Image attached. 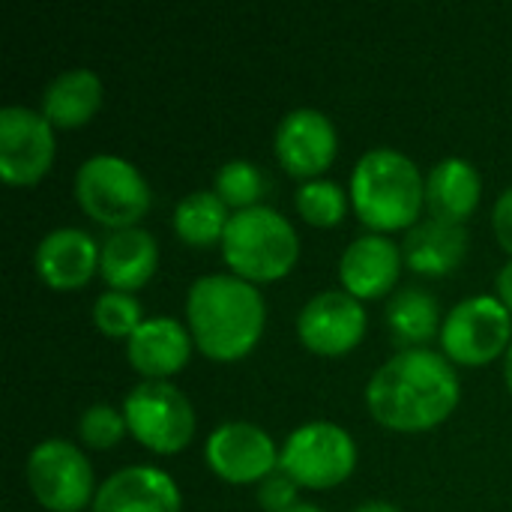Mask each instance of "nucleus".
Returning <instances> with one entry per match:
<instances>
[{
	"instance_id": "obj_1",
	"label": "nucleus",
	"mask_w": 512,
	"mask_h": 512,
	"mask_svg": "<svg viewBox=\"0 0 512 512\" xmlns=\"http://www.w3.org/2000/svg\"><path fill=\"white\" fill-rule=\"evenodd\" d=\"M462 387L453 363L429 348L399 351L378 366L366 387L372 417L396 432H423L438 426L459 405Z\"/></svg>"
},
{
	"instance_id": "obj_2",
	"label": "nucleus",
	"mask_w": 512,
	"mask_h": 512,
	"mask_svg": "<svg viewBox=\"0 0 512 512\" xmlns=\"http://www.w3.org/2000/svg\"><path fill=\"white\" fill-rule=\"evenodd\" d=\"M186 321L195 345L207 357L231 363L258 345L267 324V306L252 282L234 273H210L192 282L186 294Z\"/></svg>"
},
{
	"instance_id": "obj_3",
	"label": "nucleus",
	"mask_w": 512,
	"mask_h": 512,
	"mask_svg": "<svg viewBox=\"0 0 512 512\" xmlns=\"http://www.w3.org/2000/svg\"><path fill=\"white\" fill-rule=\"evenodd\" d=\"M351 201L369 228L399 231L417 222L426 201V183L414 159L393 147H375L354 165Z\"/></svg>"
},
{
	"instance_id": "obj_4",
	"label": "nucleus",
	"mask_w": 512,
	"mask_h": 512,
	"mask_svg": "<svg viewBox=\"0 0 512 512\" xmlns=\"http://www.w3.org/2000/svg\"><path fill=\"white\" fill-rule=\"evenodd\" d=\"M222 255L234 276L246 282H273L291 273L300 255V240L279 210L258 204L231 213L222 237Z\"/></svg>"
},
{
	"instance_id": "obj_5",
	"label": "nucleus",
	"mask_w": 512,
	"mask_h": 512,
	"mask_svg": "<svg viewBox=\"0 0 512 512\" xmlns=\"http://www.w3.org/2000/svg\"><path fill=\"white\" fill-rule=\"evenodd\" d=\"M75 198L84 213L111 228H135V222L150 210V186L144 174L123 156L96 153L75 171Z\"/></svg>"
},
{
	"instance_id": "obj_6",
	"label": "nucleus",
	"mask_w": 512,
	"mask_h": 512,
	"mask_svg": "<svg viewBox=\"0 0 512 512\" xmlns=\"http://www.w3.org/2000/svg\"><path fill=\"white\" fill-rule=\"evenodd\" d=\"M357 465V444L348 429L312 420L288 435L279 450V468L306 489H330L351 477Z\"/></svg>"
},
{
	"instance_id": "obj_7",
	"label": "nucleus",
	"mask_w": 512,
	"mask_h": 512,
	"mask_svg": "<svg viewBox=\"0 0 512 512\" xmlns=\"http://www.w3.org/2000/svg\"><path fill=\"white\" fill-rule=\"evenodd\" d=\"M123 417L138 444L156 453H180L195 435L192 402L168 381H141L123 399Z\"/></svg>"
},
{
	"instance_id": "obj_8",
	"label": "nucleus",
	"mask_w": 512,
	"mask_h": 512,
	"mask_svg": "<svg viewBox=\"0 0 512 512\" xmlns=\"http://www.w3.org/2000/svg\"><path fill=\"white\" fill-rule=\"evenodd\" d=\"M510 309L489 294L468 297L450 309L441 327V345L450 360L462 366H483L512 345Z\"/></svg>"
},
{
	"instance_id": "obj_9",
	"label": "nucleus",
	"mask_w": 512,
	"mask_h": 512,
	"mask_svg": "<svg viewBox=\"0 0 512 512\" xmlns=\"http://www.w3.org/2000/svg\"><path fill=\"white\" fill-rule=\"evenodd\" d=\"M24 471L36 501L45 510L78 512L93 501V468L87 456L63 438L36 444Z\"/></svg>"
},
{
	"instance_id": "obj_10",
	"label": "nucleus",
	"mask_w": 512,
	"mask_h": 512,
	"mask_svg": "<svg viewBox=\"0 0 512 512\" xmlns=\"http://www.w3.org/2000/svg\"><path fill=\"white\" fill-rule=\"evenodd\" d=\"M54 162V126L42 111L6 105L0 111V174L27 186L48 174Z\"/></svg>"
},
{
	"instance_id": "obj_11",
	"label": "nucleus",
	"mask_w": 512,
	"mask_h": 512,
	"mask_svg": "<svg viewBox=\"0 0 512 512\" xmlns=\"http://www.w3.org/2000/svg\"><path fill=\"white\" fill-rule=\"evenodd\" d=\"M204 456L210 471L225 483H261L279 468V450L273 438L261 426L243 420H231L213 429Z\"/></svg>"
},
{
	"instance_id": "obj_12",
	"label": "nucleus",
	"mask_w": 512,
	"mask_h": 512,
	"mask_svg": "<svg viewBox=\"0 0 512 512\" xmlns=\"http://www.w3.org/2000/svg\"><path fill=\"white\" fill-rule=\"evenodd\" d=\"M366 333V309L348 291H321L297 315L300 342L324 357H336L360 345Z\"/></svg>"
},
{
	"instance_id": "obj_13",
	"label": "nucleus",
	"mask_w": 512,
	"mask_h": 512,
	"mask_svg": "<svg viewBox=\"0 0 512 512\" xmlns=\"http://www.w3.org/2000/svg\"><path fill=\"white\" fill-rule=\"evenodd\" d=\"M339 135L333 120L318 108H294L276 126V156L294 177H309L327 171L336 159Z\"/></svg>"
},
{
	"instance_id": "obj_14",
	"label": "nucleus",
	"mask_w": 512,
	"mask_h": 512,
	"mask_svg": "<svg viewBox=\"0 0 512 512\" xmlns=\"http://www.w3.org/2000/svg\"><path fill=\"white\" fill-rule=\"evenodd\" d=\"M93 512H180V489L162 468L129 465L102 480Z\"/></svg>"
},
{
	"instance_id": "obj_15",
	"label": "nucleus",
	"mask_w": 512,
	"mask_h": 512,
	"mask_svg": "<svg viewBox=\"0 0 512 512\" xmlns=\"http://www.w3.org/2000/svg\"><path fill=\"white\" fill-rule=\"evenodd\" d=\"M99 267L96 240L81 228H54L36 246V273L54 291H75Z\"/></svg>"
},
{
	"instance_id": "obj_16",
	"label": "nucleus",
	"mask_w": 512,
	"mask_h": 512,
	"mask_svg": "<svg viewBox=\"0 0 512 512\" xmlns=\"http://www.w3.org/2000/svg\"><path fill=\"white\" fill-rule=\"evenodd\" d=\"M402 270V249L384 234H363L348 243L339 261V279L357 300H375L387 294Z\"/></svg>"
},
{
	"instance_id": "obj_17",
	"label": "nucleus",
	"mask_w": 512,
	"mask_h": 512,
	"mask_svg": "<svg viewBox=\"0 0 512 512\" xmlns=\"http://www.w3.org/2000/svg\"><path fill=\"white\" fill-rule=\"evenodd\" d=\"M192 351V333L174 318H144V324L126 339L129 363L147 381H165L180 372Z\"/></svg>"
},
{
	"instance_id": "obj_18",
	"label": "nucleus",
	"mask_w": 512,
	"mask_h": 512,
	"mask_svg": "<svg viewBox=\"0 0 512 512\" xmlns=\"http://www.w3.org/2000/svg\"><path fill=\"white\" fill-rule=\"evenodd\" d=\"M159 264V246L144 228L111 231L99 246V273L114 291L132 294L141 288Z\"/></svg>"
},
{
	"instance_id": "obj_19",
	"label": "nucleus",
	"mask_w": 512,
	"mask_h": 512,
	"mask_svg": "<svg viewBox=\"0 0 512 512\" xmlns=\"http://www.w3.org/2000/svg\"><path fill=\"white\" fill-rule=\"evenodd\" d=\"M468 255V231L459 222L426 219L414 225L405 237L402 258L414 273L423 276H447L453 273Z\"/></svg>"
},
{
	"instance_id": "obj_20",
	"label": "nucleus",
	"mask_w": 512,
	"mask_h": 512,
	"mask_svg": "<svg viewBox=\"0 0 512 512\" xmlns=\"http://www.w3.org/2000/svg\"><path fill=\"white\" fill-rule=\"evenodd\" d=\"M483 180L480 171L462 159V156H447L441 159L432 174L426 177V204L435 219L444 222H465L477 204H480Z\"/></svg>"
},
{
	"instance_id": "obj_21",
	"label": "nucleus",
	"mask_w": 512,
	"mask_h": 512,
	"mask_svg": "<svg viewBox=\"0 0 512 512\" xmlns=\"http://www.w3.org/2000/svg\"><path fill=\"white\" fill-rule=\"evenodd\" d=\"M102 105V81L96 72L78 66L57 72L42 90V114L51 126H84Z\"/></svg>"
},
{
	"instance_id": "obj_22",
	"label": "nucleus",
	"mask_w": 512,
	"mask_h": 512,
	"mask_svg": "<svg viewBox=\"0 0 512 512\" xmlns=\"http://www.w3.org/2000/svg\"><path fill=\"white\" fill-rule=\"evenodd\" d=\"M228 219H231L228 204L216 192H210V189L189 192L174 207V231L189 246H213V243H222L225 228H228Z\"/></svg>"
},
{
	"instance_id": "obj_23",
	"label": "nucleus",
	"mask_w": 512,
	"mask_h": 512,
	"mask_svg": "<svg viewBox=\"0 0 512 512\" xmlns=\"http://www.w3.org/2000/svg\"><path fill=\"white\" fill-rule=\"evenodd\" d=\"M438 318H441V306L423 288H402L387 303V327H390V336L399 345H405V351L411 345L429 342L435 336V330H438Z\"/></svg>"
},
{
	"instance_id": "obj_24",
	"label": "nucleus",
	"mask_w": 512,
	"mask_h": 512,
	"mask_svg": "<svg viewBox=\"0 0 512 512\" xmlns=\"http://www.w3.org/2000/svg\"><path fill=\"white\" fill-rule=\"evenodd\" d=\"M264 174L255 162L249 159H231L219 168L216 174V195L228 204V207H237V210H249V207H258V198L264 195Z\"/></svg>"
},
{
	"instance_id": "obj_25",
	"label": "nucleus",
	"mask_w": 512,
	"mask_h": 512,
	"mask_svg": "<svg viewBox=\"0 0 512 512\" xmlns=\"http://www.w3.org/2000/svg\"><path fill=\"white\" fill-rule=\"evenodd\" d=\"M297 210L300 216L309 222V225H321V228H330V225H339L345 210H348V198H345V189L333 180H306L300 189H297Z\"/></svg>"
},
{
	"instance_id": "obj_26",
	"label": "nucleus",
	"mask_w": 512,
	"mask_h": 512,
	"mask_svg": "<svg viewBox=\"0 0 512 512\" xmlns=\"http://www.w3.org/2000/svg\"><path fill=\"white\" fill-rule=\"evenodd\" d=\"M93 324L108 339H129L144 324V312H141V303L132 294L108 288L93 303Z\"/></svg>"
},
{
	"instance_id": "obj_27",
	"label": "nucleus",
	"mask_w": 512,
	"mask_h": 512,
	"mask_svg": "<svg viewBox=\"0 0 512 512\" xmlns=\"http://www.w3.org/2000/svg\"><path fill=\"white\" fill-rule=\"evenodd\" d=\"M126 432H129V426H126L123 411H117L108 402H96V405L84 408V414L78 420V435L93 450H111V447H117Z\"/></svg>"
},
{
	"instance_id": "obj_28",
	"label": "nucleus",
	"mask_w": 512,
	"mask_h": 512,
	"mask_svg": "<svg viewBox=\"0 0 512 512\" xmlns=\"http://www.w3.org/2000/svg\"><path fill=\"white\" fill-rule=\"evenodd\" d=\"M297 483L282 471L276 468L273 474H267L261 483H258V504L267 512H288L291 507H297Z\"/></svg>"
},
{
	"instance_id": "obj_29",
	"label": "nucleus",
	"mask_w": 512,
	"mask_h": 512,
	"mask_svg": "<svg viewBox=\"0 0 512 512\" xmlns=\"http://www.w3.org/2000/svg\"><path fill=\"white\" fill-rule=\"evenodd\" d=\"M492 225H495V234H498V243L512 255V186L501 192V198L495 201V210H492Z\"/></svg>"
},
{
	"instance_id": "obj_30",
	"label": "nucleus",
	"mask_w": 512,
	"mask_h": 512,
	"mask_svg": "<svg viewBox=\"0 0 512 512\" xmlns=\"http://www.w3.org/2000/svg\"><path fill=\"white\" fill-rule=\"evenodd\" d=\"M495 285H498V300L510 309V315H512V261L501 267V273H498Z\"/></svg>"
},
{
	"instance_id": "obj_31",
	"label": "nucleus",
	"mask_w": 512,
	"mask_h": 512,
	"mask_svg": "<svg viewBox=\"0 0 512 512\" xmlns=\"http://www.w3.org/2000/svg\"><path fill=\"white\" fill-rule=\"evenodd\" d=\"M354 512H402L396 504H390V501H369V504H363V507H357Z\"/></svg>"
},
{
	"instance_id": "obj_32",
	"label": "nucleus",
	"mask_w": 512,
	"mask_h": 512,
	"mask_svg": "<svg viewBox=\"0 0 512 512\" xmlns=\"http://www.w3.org/2000/svg\"><path fill=\"white\" fill-rule=\"evenodd\" d=\"M504 378H507V387L512 393V345L507 348V360H504Z\"/></svg>"
},
{
	"instance_id": "obj_33",
	"label": "nucleus",
	"mask_w": 512,
	"mask_h": 512,
	"mask_svg": "<svg viewBox=\"0 0 512 512\" xmlns=\"http://www.w3.org/2000/svg\"><path fill=\"white\" fill-rule=\"evenodd\" d=\"M288 512H324V510H318V507H312V504H297V507H291Z\"/></svg>"
}]
</instances>
